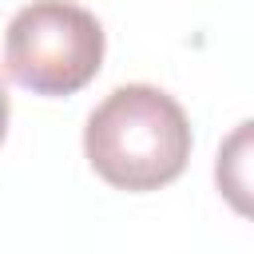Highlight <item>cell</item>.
<instances>
[{
	"label": "cell",
	"mask_w": 254,
	"mask_h": 254,
	"mask_svg": "<svg viewBox=\"0 0 254 254\" xmlns=\"http://www.w3.org/2000/svg\"><path fill=\"white\" fill-rule=\"evenodd\" d=\"M187 111L151 83L115 87L83 127V151L95 175L115 190H159L190 159Z\"/></svg>",
	"instance_id": "6da1fadb"
},
{
	"label": "cell",
	"mask_w": 254,
	"mask_h": 254,
	"mask_svg": "<svg viewBox=\"0 0 254 254\" xmlns=\"http://www.w3.org/2000/svg\"><path fill=\"white\" fill-rule=\"evenodd\" d=\"M99 20L71 0H32L8 20L4 67L36 95H71L87 87L103 64Z\"/></svg>",
	"instance_id": "7a4b0ae2"
},
{
	"label": "cell",
	"mask_w": 254,
	"mask_h": 254,
	"mask_svg": "<svg viewBox=\"0 0 254 254\" xmlns=\"http://www.w3.org/2000/svg\"><path fill=\"white\" fill-rule=\"evenodd\" d=\"M246 167H250V123H238V131L222 143L218 151V167H214V179H218V190L234 202L238 214L250 210V179H246Z\"/></svg>",
	"instance_id": "3957f363"
},
{
	"label": "cell",
	"mask_w": 254,
	"mask_h": 254,
	"mask_svg": "<svg viewBox=\"0 0 254 254\" xmlns=\"http://www.w3.org/2000/svg\"><path fill=\"white\" fill-rule=\"evenodd\" d=\"M4 135H8V87L0 79V143H4Z\"/></svg>",
	"instance_id": "277c9868"
}]
</instances>
